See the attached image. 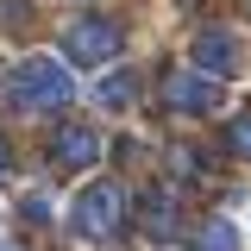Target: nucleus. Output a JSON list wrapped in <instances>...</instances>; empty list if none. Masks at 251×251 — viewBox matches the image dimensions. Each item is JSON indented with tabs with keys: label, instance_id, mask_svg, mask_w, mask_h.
<instances>
[{
	"label": "nucleus",
	"instance_id": "8",
	"mask_svg": "<svg viewBox=\"0 0 251 251\" xmlns=\"http://www.w3.org/2000/svg\"><path fill=\"white\" fill-rule=\"evenodd\" d=\"M195 251H239V232H232L226 220H207V226L195 232Z\"/></svg>",
	"mask_w": 251,
	"mask_h": 251
},
{
	"label": "nucleus",
	"instance_id": "6",
	"mask_svg": "<svg viewBox=\"0 0 251 251\" xmlns=\"http://www.w3.org/2000/svg\"><path fill=\"white\" fill-rule=\"evenodd\" d=\"M50 157H57L63 170H88L94 157H100V138H94L88 126H63V132H57V145H50Z\"/></svg>",
	"mask_w": 251,
	"mask_h": 251
},
{
	"label": "nucleus",
	"instance_id": "5",
	"mask_svg": "<svg viewBox=\"0 0 251 251\" xmlns=\"http://www.w3.org/2000/svg\"><path fill=\"white\" fill-rule=\"evenodd\" d=\"M163 100H170L176 113H214L220 107V82L201 75V69H195V75H170V82H163Z\"/></svg>",
	"mask_w": 251,
	"mask_h": 251
},
{
	"label": "nucleus",
	"instance_id": "7",
	"mask_svg": "<svg viewBox=\"0 0 251 251\" xmlns=\"http://www.w3.org/2000/svg\"><path fill=\"white\" fill-rule=\"evenodd\" d=\"M132 94H138V82H132V75H100V88H94V100H100V107H132Z\"/></svg>",
	"mask_w": 251,
	"mask_h": 251
},
{
	"label": "nucleus",
	"instance_id": "10",
	"mask_svg": "<svg viewBox=\"0 0 251 251\" xmlns=\"http://www.w3.org/2000/svg\"><path fill=\"white\" fill-rule=\"evenodd\" d=\"M232 151L251 157V113H245V120H232Z\"/></svg>",
	"mask_w": 251,
	"mask_h": 251
},
{
	"label": "nucleus",
	"instance_id": "3",
	"mask_svg": "<svg viewBox=\"0 0 251 251\" xmlns=\"http://www.w3.org/2000/svg\"><path fill=\"white\" fill-rule=\"evenodd\" d=\"M63 57L69 63H107V57H120V25H107V19H75V25L63 31Z\"/></svg>",
	"mask_w": 251,
	"mask_h": 251
},
{
	"label": "nucleus",
	"instance_id": "2",
	"mask_svg": "<svg viewBox=\"0 0 251 251\" xmlns=\"http://www.w3.org/2000/svg\"><path fill=\"white\" fill-rule=\"evenodd\" d=\"M120 226H126V188H120V182L82 188V201H75V232L107 245V239H120Z\"/></svg>",
	"mask_w": 251,
	"mask_h": 251
},
{
	"label": "nucleus",
	"instance_id": "4",
	"mask_svg": "<svg viewBox=\"0 0 251 251\" xmlns=\"http://www.w3.org/2000/svg\"><path fill=\"white\" fill-rule=\"evenodd\" d=\"M195 69H201V75H239V69H245V50H239V38H232V31L226 25H207L201 31V38H195Z\"/></svg>",
	"mask_w": 251,
	"mask_h": 251
},
{
	"label": "nucleus",
	"instance_id": "1",
	"mask_svg": "<svg viewBox=\"0 0 251 251\" xmlns=\"http://www.w3.org/2000/svg\"><path fill=\"white\" fill-rule=\"evenodd\" d=\"M0 88L13 94L25 113H57V107H69V69H63L57 57H25V63H13V75L0 82Z\"/></svg>",
	"mask_w": 251,
	"mask_h": 251
},
{
	"label": "nucleus",
	"instance_id": "11",
	"mask_svg": "<svg viewBox=\"0 0 251 251\" xmlns=\"http://www.w3.org/2000/svg\"><path fill=\"white\" fill-rule=\"evenodd\" d=\"M0 182H6V138H0Z\"/></svg>",
	"mask_w": 251,
	"mask_h": 251
},
{
	"label": "nucleus",
	"instance_id": "9",
	"mask_svg": "<svg viewBox=\"0 0 251 251\" xmlns=\"http://www.w3.org/2000/svg\"><path fill=\"white\" fill-rule=\"evenodd\" d=\"M145 226H151V232H170V226H176V201H170V195H145Z\"/></svg>",
	"mask_w": 251,
	"mask_h": 251
}]
</instances>
